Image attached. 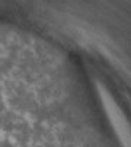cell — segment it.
<instances>
[{
	"label": "cell",
	"mask_w": 131,
	"mask_h": 147,
	"mask_svg": "<svg viewBox=\"0 0 131 147\" xmlns=\"http://www.w3.org/2000/svg\"><path fill=\"white\" fill-rule=\"evenodd\" d=\"M103 100H105V105H106V108H108V114H109V117L112 118V122L115 125V128H117L120 137L124 141V146L125 147H131V134H130V130L127 127L125 121L122 119L121 114L118 112V109H117V107L114 105V102H111V99H109L108 96H105Z\"/></svg>",
	"instance_id": "6da1fadb"
}]
</instances>
